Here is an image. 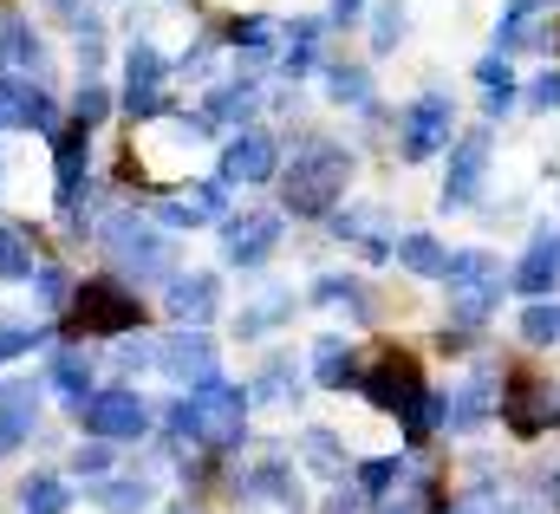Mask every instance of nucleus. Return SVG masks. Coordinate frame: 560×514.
<instances>
[{
  "label": "nucleus",
  "mask_w": 560,
  "mask_h": 514,
  "mask_svg": "<svg viewBox=\"0 0 560 514\" xmlns=\"http://www.w3.org/2000/svg\"><path fill=\"white\" fill-rule=\"evenodd\" d=\"M346 183H352V150L332 137H306L280 176V202H287V215H332Z\"/></svg>",
  "instance_id": "1"
},
{
  "label": "nucleus",
  "mask_w": 560,
  "mask_h": 514,
  "mask_svg": "<svg viewBox=\"0 0 560 514\" xmlns=\"http://www.w3.org/2000/svg\"><path fill=\"white\" fill-rule=\"evenodd\" d=\"M170 436L183 443H209V449H235L248 436V390L229 378H202L189 385V397L170 404Z\"/></svg>",
  "instance_id": "2"
},
{
  "label": "nucleus",
  "mask_w": 560,
  "mask_h": 514,
  "mask_svg": "<svg viewBox=\"0 0 560 514\" xmlns=\"http://www.w3.org/2000/svg\"><path fill=\"white\" fill-rule=\"evenodd\" d=\"M443 287H450V313L463 326H482L502 306V260L489 255V248H463L443 267Z\"/></svg>",
  "instance_id": "3"
},
{
  "label": "nucleus",
  "mask_w": 560,
  "mask_h": 514,
  "mask_svg": "<svg viewBox=\"0 0 560 514\" xmlns=\"http://www.w3.org/2000/svg\"><path fill=\"white\" fill-rule=\"evenodd\" d=\"M79 423H85V436L92 443H138L143 430H150V404H143L138 390H92L85 404H79Z\"/></svg>",
  "instance_id": "4"
},
{
  "label": "nucleus",
  "mask_w": 560,
  "mask_h": 514,
  "mask_svg": "<svg viewBox=\"0 0 560 514\" xmlns=\"http://www.w3.org/2000/svg\"><path fill=\"white\" fill-rule=\"evenodd\" d=\"M450 130H456L450 92H423V98L405 105V118H398V156H405V163H423V156L450 150Z\"/></svg>",
  "instance_id": "5"
},
{
  "label": "nucleus",
  "mask_w": 560,
  "mask_h": 514,
  "mask_svg": "<svg viewBox=\"0 0 560 514\" xmlns=\"http://www.w3.org/2000/svg\"><path fill=\"white\" fill-rule=\"evenodd\" d=\"M72 313H79V326L98 332V339H118V332H131L143 319L138 293H131L125 280H85V287L72 293Z\"/></svg>",
  "instance_id": "6"
},
{
  "label": "nucleus",
  "mask_w": 560,
  "mask_h": 514,
  "mask_svg": "<svg viewBox=\"0 0 560 514\" xmlns=\"http://www.w3.org/2000/svg\"><path fill=\"white\" fill-rule=\"evenodd\" d=\"M489 156H495V130H463L456 143H450V170H443V209H469L476 196H482V170H489Z\"/></svg>",
  "instance_id": "7"
},
{
  "label": "nucleus",
  "mask_w": 560,
  "mask_h": 514,
  "mask_svg": "<svg viewBox=\"0 0 560 514\" xmlns=\"http://www.w3.org/2000/svg\"><path fill=\"white\" fill-rule=\"evenodd\" d=\"M280 248V215L275 209H242L222 222V255L235 267H261V260Z\"/></svg>",
  "instance_id": "8"
},
{
  "label": "nucleus",
  "mask_w": 560,
  "mask_h": 514,
  "mask_svg": "<svg viewBox=\"0 0 560 514\" xmlns=\"http://www.w3.org/2000/svg\"><path fill=\"white\" fill-rule=\"evenodd\" d=\"M98 242H105L112 255L125 260L131 273H163V267H170V248H163V235H150L138 215H105Z\"/></svg>",
  "instance_id": "9"
},
{
  "label": "nucleus",
  "mask_w": 560,
  "mask_h": 514,
  "mask_svg": "<svg viewBox=\"0 0 560 514\" xmlns=\"http://www.w3.org/2000/svg\"><path fill=\"white\" fill-rule=\"evenodd\" d=\"M163 72H170V66H163V52H156L150 39H138V46L125 52V112H131L138 125L163 112Z\"/></svg>",
  "instance_id": "10"
},
{
  "label": "nucleus",
  "mask_w": 560,
  "mask_h": 514,
  "mask_svg": "<svg viewBox=\"0 0 560 514\" xmlns=\"http://www.w3.org/2000/svg\"><path fill=\"white\" fill-rule=\"evenodd\" d=\"M85 170H92V137H85V130H59V137H52V183H59V215H66V222H79Z\"/></svg>",
  "instance_id": "11"
},
{
  "label": "nucleus",
  "mask_w": 560,
  "mask_h": 514,
  "mask_svg": "<svg viewBox=\"0 0 560 514\" xmlns=\"http://www.w3.org/2000/svg\"><path fill=\"white\" fill-rule=\"evenodd\" d=\"M275 170H280V143L268 130H242V137L222 150V176H215V183H222V189H229V183L248 189V183H268Z\"/></svg>",
  "instance_id": "12"
},
{
  "label": "nucleus",
  "mask_w": 560,
  "mask_h": 514,
  "mask_svg": "<svg viewBox=\"0 0 560 514\" xmlns=\"http://www.w3.org/2000/svg\"><path fill=\"white\" fill-rule=\"evenodd\" d=\"M156 372L176 378V385L215 378V339H209V332H170V339L156 346Z\"/></svg>",
  "instance_id": "13"
},
{
  "label": "nucleus",
  "mask_w": 560,
  "mask_h": 514,
  "mask_svg": "<svg viewBox=\"0 0 560 514\" xmlns=\"http://www.w3.org/2000/svg\"><path fill=\"white\" fill-rule=\"evenodd\" d=\"M163 306H170V319L183 332H202V319H215V306H222V280L215 273H176Z\"/></svg>",
  "instance_id": "14"
},
{
  "label": "nucleus",
  "mask_w": 560,
  "mask_h": 514,
  "mask_svg": "<svg viewBox=\"0 0 560 514\" xmlns=\"http://www.w3.org/2000/svg\"><path fill=\"white\" fill-rule=\"evenodd\" d=\"M33 430H39V385L33 378H7L0 385V456H13Z\"/></svg>",
  "instance_id": "15"
},
{
  "label": "nucleus",
  "mask_w": 560,
  "mask_h": 514,
  "mask_svg": "<svg viewBox=\"0 0 560 514\" xmlns=\"http://www.w3.org/2000/svg\"><path fill=\"white\" fill-rule=\"evenodd\" d=\"M359 390H365V397H372L378 410H411L423 385H418V365L392 352V359H378V365H372V372L359 378Z\"/></svg>",
  "instance_id": "16"
},
{
  "label": "nucleus",
  "mask_w": 560,
  "mask_h": 514,
  "mask_svg": "<svg viewBox=\"0 0 560 514\" xmlns=\"http://www.w3.org/2000/svg\"><path fill=\"white\" fill-rule=\"evenodd\" d=\"M242 502L248 509H280V514H300V482H293V469L268 456V463H255L248 476H242Z\"/></svg>",
  "instance_id": "17"
},
{
  "label": "nucleus",
  "mask_w": 560,
  "mask_h": 514,
  "mask_svg": "<svg viewBox=\"0 0 560 514\" xmlns=\"http://www.w3.org/2000/svg\"><path fill=\"white\" fill-rule=\"evenodd\" d=\"M495 404H502V390H495V372L482 365L456 397H443V423H450V430H482V417H489Z\"/></svg>",
  "instance_id": "18"
},
{
  "label": "nucleus",
  "mask_w": 560,
  "mask_h": 514,
  "mask_svg": "<svg viewBox=\"0 0 560 514\" xmlns=\"http://www.w3.org/2000/svg\"><path fill=\"white\" fill-rule=\"evenodd\" d=\"M502 410H509V430L515 436H535L541 423H555V390L535 385V378H515L502 390Z\"/></svg>",
  "instance_id": "19"
},
{
  "label": "nucleus",
  "mask_w": 560,
  "mask_h": 514,
  "mask_svg": "<svg viewBox=\"0 0 560 514\" xmlns=\"http://www.w3.org/2000/svg\"><path fill=\"white\" fill-rule=\"evenodd\" d=\"M222 196H229L222 183H196L189 196H163L156 202V222L163 229H202L209 215H222Z\"/></svg>",
  "instance_id": "20"
},
{
  "label": "nucleus",
  "mask_w": 560,
  "mask_h": 514,
  "mask_svg": "<svg viewBox=\"0 0 560 514\" xmlns=\"http://www.w3.org/2000/svg\"><path fill=\"white\" fill-rule=\"evenodd\" d=\"M560 280V242L555 235H535L528 242V255H522V267H515V293H528V300H548Z\"/></svg>",
  "instance_id": "21"
},
{
  "label": "nucleus",
  "mask_w": 560,
  "mask_h": 514,
  "mask_svg": "<svg viewBox=\"0 0 560 514\" xmlns=\"http://www.w3.org/2000/svg\"><path fill=\"white\" fill-rule=\"evenodd\" d=\"M313 378H319L326 390L359 385V365H352V339H346V332H326V339H313Z\"/></svg>",
  "instance_id": "22"
},
{
  "label": "nucleus",
  "mask_w": 560,
  "mask_h": 514,
  "mask_svg": "<svg viewBox=\"0 0 560 514\" xmlns=\"http://www.w3.org/2000/svg\"><path fill=\"white\" fill-rule=\"evenodd\" d=\"M150 495H156V489H150L143 476H105V482H92V502L105 514H143Z\"/></svg>",
  "instance_id": "23"
},
{
  "label": "nucleus",
  "mask_w": 560,
  "mask_h": 514,
  "mask_svg": "<svg viewBox=\"0 0 560 514\" xmlns=\"http://www.w3.org/2000/svg\"><path fill=\"white\" fill-rule=\"evenodd\" d=\"M46 385H52L66 404H72V410H79V404L92 397V359H85V352H52V365H46Z\"/></svg>",
  "instance_id": "24"
},
{
  "label": "nucleus",
  "mask_w": 560,
  "mask_h": 514,
  "mask_svg": "<svg viewBox=\"0 0 560 514\" xmlns=\"http://www.w3.org/2000/svg\"><path fill=\"white\" fill-rule=\"evenodd\" d=\"M392 255H398V267H411V273H423V280H443V267H450L443 242H436V235H423V229L398 235V242H392Z\"/></svg>",
  "instance_id": "25"
},
{
  "label": "nucleus",
  "mask_w": 560,
  "mask_h": 514,
  "mask_svg": "<svg viewBox=\"0 0 560 514\" xmlns=\"http://www.w3.org/2000/svg\"><path fill=\"white\" fill-rule=\"evenodd\" d=\"M313 300H319V306H346L352 319H372V293H365V280H352V273L313 280Z\"/></svg>",
  "instance_id": "26"
},
{
  "label": "nucleus",
  "mask_w": 560,
  "mask_h": 514,
  "mask_svg": "<svg viewBox=\"0 0 560 514\" xmlns=\"http://www.w3.org/2000/svg\"><path fill=\"white\" fill-rule=\"evenodd\" d=\"M39 66V39H33V20H7L0 26V79Z\"/></svg>",
  "instance_id": "27"
},
{
  "label": "nucleus",
  "mask_w": 560,
  "mask_h": 514,
  "mask_svg": "<svg viewBox=\"0 0 560 514\" xmlns=\"http://www.w3.org/2000/svg\"><path fill=\"white\" fill-rule=\"evenodd\" d=\"M20 509L26 514H66L72 509V489H66L52 469H33V476L20 482Z\"/></svg>",
  "instance_id": "28"
},
{
  "label": "nucleus",
  "mask_w": 560,
  "mask_h": 514,
  "mask_svg": "<svg viewBox=\"0 0 560 514\" xmlns=\"http://www.w3.org/2000/svg\"><path fill=\"white\" fill-rule=\"evenodd\" d=\"M33 235L20 222H0V280H33Z\"/></svg>",
  "instance_id": "29"
},
{
  "label": "nucleus",
  "mask_w": 560,
  "mask_h": 514,
  "mask_svg": "<svg viewBox=\"0 0 560 514\" xmlns=\"http://www.w3.org/2000/svg\"><path fill=\"white\" fill-rule=\"evenodd\" d=\"M300 456H306V469H313V476H326V482H332V476H346V449H339V436H332V430H306V436H300Z\"/></svg>",
  "instance_id": "30"
},
{
  "label": "nucleus",
  "mask_w": 560,
  "mask_h": 514,
  "mask_svg": "<svg viewBox=\"0 0 560 514\" xmlns=\"http://www.w3.org/2000/svg\"><path fill=\"white\" fill-rule=\"evenodd\" d=\"M20 130L59 137V105L46 98V85H26V79H20Z\"/></svg>",
  "instance_id": "31"
},
{
  "label": "nucleus",
  "mask_w": 560,
  "mask_h": 514,
  "mask_svg": "<svg viewBox=\"0 0 560 514\" xmlns=\"http://www.w3.org/2000/svg\"><path fill=\"white\" fill-rule=\"evenodd\" d=\"M255 397H261V404H287V397H300V372H293V359H287V352H275V359L261 365Z\"/></svg>",
  "instance_id": "32"
},
{
  "label": "nucleus",
  "mask_w": 560,
  "mask_h": 514,
  "mask_svg": "<svg viewBox=\"0 0 560 514\" xmlns=\"http://www.w3.org/2000/svg\"><path fill=\"white\" fill-rule=\"evenodd\" d=\"M411 33V13L398 0H378L372 7V52H398V39Z\"/></svg>",
  "instance_id": "33"
},
{
  "label": "nucleus",
  "mask_w": 560,
  "mask_h": 514,
  "mask_svg": "<svg viewBox=\"0 0 560 514\" xmlns=\"http://www.w3.org/2000/svg\"><path fill=\"white\" fill-rule=\"evenodd\" d=\"M319 33H326V20H293V33H287V52H280L287 79H300V72L313 66V46H319Z\"/></svg>",
  "instance_id": "34"
},
{
  "label": "nucleus",
  "mask_w": 560,
  "mask_h": 514,
  "mask_svg": "<svg viewBox=\"0 0 560 514\" xmlns=\"http://www.w3.org/2000/svg\"><path fill=\"white\" fill-rule=\"evenodd\" d=\"M326 98H332V105H372L365 66H326Z\"/></svg>",
  "instance_id": "35"
},
{
  "label": "nucleus",
  "mask_w": 560,
  "mask_h": 514,
  "mask_svg": "<svg viewBox=\"0 0 560 514\" xmlns=\"http://www.w3.org/2000/svg\"><path fill=\"white\" fill-rule=\"evenodd\" d=\"M255 112V85H222L215 98H209V112H202V125H242Z\"/></svg>",
  "instance_id": "36"
},
{
  "label": "nucleus",
  "mask_w": 560,
  "mask_h": 514,
  "mask_svg": "<svg viewBox=\"0 0 560 514\" xmlns=\"http://www.w3.org/2000/svg\"><path fill=\"white\" fill-rule=\"evenodd\" d=\"M287 313H293V293H261V300L242 313V339H261V332H268V326H280Z\"/></svg>",
  "instance_id": "37"
},
{
  "label": "nucleus",
  "mask_w": 560,
  "mask_h": 514,
  "mask_svg": "<svg viewBox=\"0 0 560 514\" xmlns=\"http://www.w3.org/2000/svg\"><path fill=\"white\" fill-rule=\"evenodd\" d=\"M522 339H528V346H555L560 339V306L528 300V313H522Z\"/></svg>",
  "instance_id": "38"
},
{
  "label": "nucleus",
  "mask_w": 560,
  "mask_h": 514,
  "mask_svg": "<svg viewBox=\"0 0 560 514\" xmlns=\"http://www.w3.org/2000/svg\"><path fill=\"white\" fill-rule=\"evenodd\" d=\"M33 300L52 313V306H66L72 300V273L66 267H33Z\"/></svg>",
  "instance_id": "39"
},
{
  "label": "nucleus",
  "mask_w": 560,
  "mask_h": 514,
  "mask_svg": "<svg viewBox=\"0 0 560 514\" xmlns=\"http://www.w3.org/2000/svg\"><path fill=\"white\" fill-rule=\"evenodd\" d=\"M405 430H411V443H423L430 430H443V397L436 390H418V404L405 410Z\"/></svg>",
  "instance_id": "40"
},
{
  "label": "nucleus",
  "mask_w": 560,
  "mask_h": 514,
  "mask_svg": "<svg viewBox=\"0 0 560 514\" xmlns=\"http://www.w3.org/2000/svg\"><path fill=\"white\" fill-rule=\"evenodd\" d=\"M398 476H405L398 456H372V463H359V489H365V495H392Z\"/></svg>",
  "instance_id": "41"
},
{
  "label": "nucleus",
  "mask_w": 560,
  "mask_h": 514,
  "mask_svg": "<svg viewBox=\"0 0 560 514\" xmlns=\"http://www.w3.org/2000/svg\"><path fill=\"white\" fill-rule=\"evenodd\" d=\"M105 118H112V92H105L98 79H85V85H79V130L105 125Z\"/></svg>",
  "instance_id": "42"
},
{
  "label": "nucleus",
  "mask_w": 560,
  "mask_h": 514,
  "mask_svg": "<svg viewBox=\"0 0 560 514\" xmlns=\"http://www.w3.org/2000/svg\"><path fill=\"white\" fill-rule=\"evenodd\" d=\"M72 469L92 476V482H105V476H112V443H79V449H72Z\"/></svg>",
  "instance_id": "43"
},
{
  "label": "nucleus",
  "mask_w": 560,
  "mask_h": 514,
  "mask_svg": "<svg viewBox=\"0 0 560 514\" xmlns=\"http://www.w3.org/2000/svg\"><path fill=\"white\" fill-rule=\"evenodd\" d=\"M268 39H275V20H261V13H242L229 26V46H268Z\"/></svg>",
  "instance_id": "44"
},
{
  "label": "nucleus",
  "mask_w": 560,
  "mask_h": 514,
  "mask_svg": "<svg viewBox=\"0 0 560 514\" xmlns=\"http://www.w3.org/2000/svg\"><path fill=\"white\" fill-rule=\"evenodd\" d=\"M378 514H423V476H411V489L378 495Z\"/></svg>",
  "instance_id": "45"
},
{
  "label": "nucleus",
  "mask_w": 560,
  "mask_h": 514,
  "mask_svg": "<svg viewBox=\"0 0 560 514\" xmlns=\"http://www.w3.org/2000/svg\"><path fill=\"white\" fill-rule=\"evenodd\" d=\"M476 79H482V92H509V85H515V72H509V59H502V52H489V59L476 66Z\"/></svg>",
  "instance_id": "46"
},
{
  "label": "nucleus",
  "mask_w": 560,
  "mask_h": 514,
  "mask_svg": "<svg viewBox=\"0 0 560 514\" xmlns=\"http://www.w3.org/2000/svg\"><path fill=\"white\" fill-rule=\"evenodd\" d=\"M33 346H39L33 326H0V359H20V352H33Z\"/></svg>",
  "instance_id": "47"
},
{
  "label": "nucleus",
  "mask_w": 560,
  "mask_h": 514,
  "mask_svg": "<svg viewBox=\"0 0 560 514\" xmlns=\"http://www.w3.org/2000/svg\"><path fill=\"white\" fill-rule=\"evenodd\" d=\"M528 105H535V112H560V72H541V79H535Z\"/></svg>",
  "instance_id": "48"
},
{
  "label": "nucleus",
  "mask_w": 560,
  "mask_h": 514,
  "mask_svg": "<svg viewBox=\"0 0 560 514\" xmlns=\"http://www.w3.org/2000/svg\"><path fill=\"white\" fill-rule=\"evenodd\" d=\"M39 7H52V13H59V20H66V26H79V33H85V26H92V13H85V7H79V0H39Z\"/></svg>",
  "instance_id": "49"
},
{
  "label": "nucleus",
  "mask_w": 560,
  "mask_h": 514,
  "mask_svg": "<svg viewBox=\"0 0 560 514\" xmlns=\"http://www.w3.org/2000/svg\"><path fill=\"white\" fill-rule=\"evenodd\" d=\"M509 105H515V85H509V92H482V112H489V118H502Z\"/></svg>",
  "instance_id": "50"
},
{
  "label": "nucleus",
  "mask_w": 560,
  "mask_h": 514,
  "mask_svg": "<svg viewBox=\"0 0 560 514\" xmlns=\"http://www.w3.org/2000/svg\"><path fill=\"white\" fill-rule=\"evenodd\" d=\"M541 495H548V509H560V469H548V476H541Z\"/></svg>",
  "instance_id": "51"
},
{
  "label": "nucleus",
  "mask_w": 560,
  "mask_h": 514,
  "mask_svg": "<svg viewBox=\"0 0 560 514\" xmlns=\"http://www.w3.org/2000/svg\"><path fill=\"white\" fill-rule=\"evenodd\" d=\"M359 7H365V0H332V20H339V26H352V13H359Z\"/></svg>",
  "instance_id": "52"
}]
</instances>
